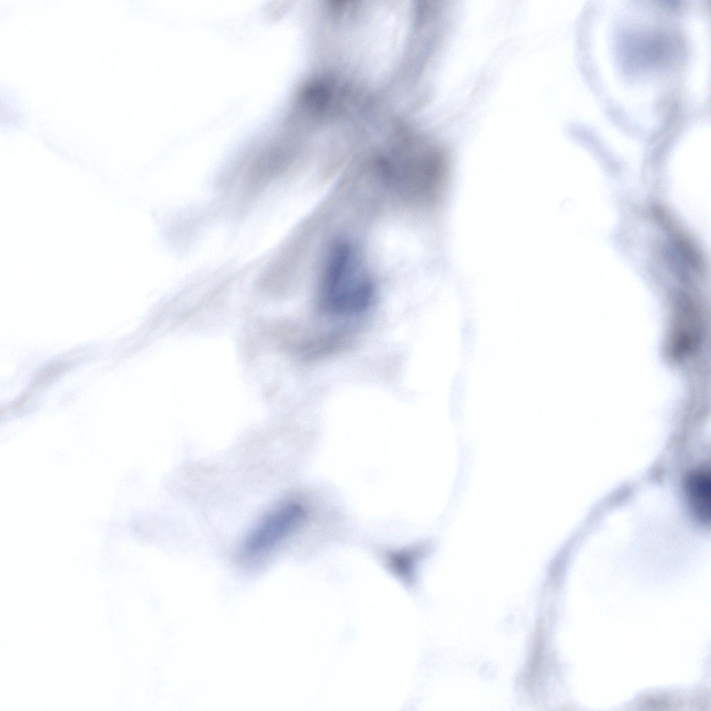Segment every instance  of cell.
Here are the masks:
<instances>
[{
    "label": "cell",
    "instance_id": "2",
    "mask_svg": "<svg viewBox=\"0 0 711 711\" xmlns=\"http://www.w3.org/2000/svg\"><path fill=\"white\" fill-rule=\"evenodd\" d=\"M305 510L299 503L290 502L271 511L247 536L244 544L248 556L262 554L294 531L303 520Z\"/></svg>",
    "mask_w": 711,
    "mask_h": 711
},
{
    "label": "cell",
    "instance_id": "3",
    "mask_svg": "<svg viewBox=\"0 0 711 711\" xmlns=\"http://www.w3.org/2000/svg\"><path fill=\"white\" fill-rule=\"evenodd\" d=\"M685 492L691 510L703 522L710 521L711 515V478L705 470L691 473L685 482Z\"/></svg>",
    "mask_w": 711,
    "mask_h": 711
},
{
    "label": "cell",
    "instance_id": "1",
    "mask_svg": "<svg viewBox=\"0 0 711 711\" xmlns=\"http://www.w3.org/2000/svg\"><path fill=\"white\" fill-rule=\"evenodd\" d=\"M374 298V287L353 250L340 244L331 251L323 278L321 305L327 312L340 316L359 314Z\"/></svg>",
    "mask_w": 711,
    "mask_h": 711
}]
</instances>
